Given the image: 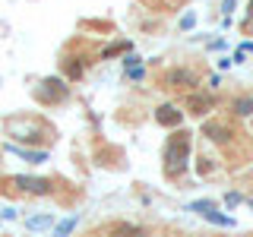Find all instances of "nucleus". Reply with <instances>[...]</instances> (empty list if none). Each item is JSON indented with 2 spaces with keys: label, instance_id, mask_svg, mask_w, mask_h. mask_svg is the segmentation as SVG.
Returning <instances> with one entry per match:
<instances>
[{
  "label": "nucleus",
  "instance_id": "obj_1",
  "mask_svg": "<svg viewBox=\"0 0 253 237\" xmlns=\"http://www.w3.org/2000/svg\"><path fill=\"white\" fill-rule=\"evenodd\" d=\"M187 168H190V133L174 130L162 149V171L168 180H177L187 174Z\"/></svg>",
  "mask_w": 253,
  "mask_h": 237
},
{
  "label": "nucleus",
  "instance_id": "obj_2",
  "mask_svg": "<svg viewBox=\"0 0 253 237\" xmlns=\"http://www.w3.org/2000/svg\"><path fill=\"white\" fill-rule=\"evenodd\" d=\"M162 85L168 92H196V85H200V79H196L193 70H184V67H174L165 73Z\"/></svg>",
  "mask_w": 253,
  "mask_h": 237
},
{
  "label": "nucleus",
  "instance_id": "obj_3",
  "mask_svg": "<svg viewBox=\"0 0 253 237\" xmlns=\"http://www.w3.org/2000/svg\"><path fill=\"white\" fill-rule=\"evenodd\" d=\"M10 184L16 190H22V193L29 196H51L54 193V184L47 177H32V174H16V177H10Z\"/></svg>",
  "mask_w": 253,
  "mask_h": 237
},
{
  "label": "nucleus",
  "instance_id": "obj_4",
  "mask_svg": "<svg viewBox=\"0 0 253 237\" xmlns=\"http://www.w3.org/2000/svg\"><path fill=\"white\" fill-rule=\"evenodd\" d=\"M38 98L44 101V105H54V101H67L70 98V89L63 79H42V85H38Z\"/></svg>",
  "mask_w": 253,
  "mask_h": 237
},
{
  "label": "nucleus",
  "instance_id": "obj_5",
  "mask_svg": "<svg viewBox=\"0 0 253 237\" xmlns=\"http://www.w3.org/2000/svg\"><path fill=\"white\" fill-rule=\"evenodd\" d=\"M155 123L165 126V130H180V123H184V111L177 105H171V101H165V105L155 108Z\"/></svg>",
  "mask_w": 253,
  "mask_h": 237
},
{
  "label": "nucleus",
  "instance_id": "obj_6",
  "mask_svg": "<svg viewBox=\"0 0 253 237\" xmlns=\"http://www.w3.org/2000/svg\"><path fill=\"white\" fill-rule=\"evenodd\" d=\"M215 105H218L215 95H209V92H200V89H196V92H187V111L193 117H206Z\"/></svg>",
  "mask_w": 253,
  "mask_h": 237
},
{
  "label": "nucleus",
  "instance_id": "obj_7",
  "mask_svg": "<svg viewBox=\"0 0 253 237\" xmlns=\"http://www.w3.org/2000/svg\"><path fill=\"white\" fill-rule=\"evenodd\" d=\"M203 136L209 139V142H215V146H228L231 142V126H225V123H218V120H206L203 123Z\"/></svg>",
  "mask_w": 253,
  "mask_h": 237
},
{
  "label": "nucleus",
  "instance_id": "obj_8",
  "mask_svg": "<svg viewBox=\"0 0 253 237\" xmlns=\"http://www.w3.org/2000/svg\"><path fill=\"white\" fill-rule=\"evenodd\" d=\"M108 237H149V231L142 225H133V221H117V225H111Z\"/></svg>",
  "mask_w": 253,
  "mask_h": 237
},
{
  "label": "nucleus",
  "instance_id": "obj_9",
  "mask_svg": "<svg viewBox=\"0 0 253 237\" xmlns=\"http://www.w3.org/2000/svg\"><path fill=\"white\" fill-rule=\"evenodd\" d=\"M10 152H16V155H22L29 164H44L47 161V152L44 149H19V146H6Z\"/></svg>",
  "mask_w": 253,
  "mask_h": 237
},
{
  "label": "nucleus",
  "instance_id": "obj_10",
  "mask_svg": "<svg viewBox=\"0 0 253 237\" xmlns=\"http://www.w3.org/2000/svg\"><path fill=\"white\" fill-rule=\"evenodd\" d=\"M54 225H57V218H54V215H29L26 218V228H29L32 234L47 231V228H54Z\"/></svg>",
  "mask_w": 253,
  "mask_h": 237
},
{
  "label": "nucleus",
  "instance_id": "obj_11",
  "mask_svg": "<svg viewBox=\"0 0 253 237\" xmlns=\"http://www.w3.org/2000/svg\"><path fill=\"white\" fill-rule=\"evenodd\" d=\"M231 111H234V117H250L253 114V95H237L231 101Z\"/></svg>",
  "mask_w": 253,
  "mask_h": 237
},
{
  "label": "nucleus",
  "instance_id": "obj_12",
  "mask_svg": "<svg viewBox=\"0 0 253 237\" xmlns=\"http://www.w3.org/2000/svg\"><path fill=\"white\" fill-rule=\"evenodd\" d=\"M79 221H83V218H79V215H70V218H60V221H57V225H54V237H70V234H73V231H76V225H79Z\"/></svg>",
  "mask_w": 253,
  "mask_h": 237
},
{
  "label": "nucleus",
  "instance_id": "obj_13",
  "mask_svg": "<svg viewBox=\"0 0 253 237\" xmlns=\"http://www.w3.org/2000/svg\"><path fill=\"white\" fill-rule=\"evenodd\" d=\"M212 209H215V202H212V199H193V202H187V212H196V215H209V212Z\"/></svg>",
  "mask_w": 253,
  "mask_h": 237
},
{
  "label": "nucleus",
  "instance_id": "obj_14",
  "mask_svg": "<svg viewBox=\"0 0 253 237\" xmlns=\"http://www.w3.org/2000/svg\"><path fill=\"white\" fill-rule=\"evenodd\" d=\"M206 221H212V225H218V228H234V215H225V212H218V209H212L209 215H206Z\"/></svg>",
  "mask_w": 253,
  "mask_h": 237
},
{
  "label": "nucleus",
  "instance_id": "obj_15",
  "mask_svg": "<svg viewBox=\"0 0 253 237\" xmlns=\"http://www.w3.org/2000/svg\"><path fill=\"white\" fill-rule=\"evenodd\" d=\"M126 51H133V41H114L111 47H105V51H101V57L111 60V57H117V54H126Z\"/></svg>",
  "mask_w": 253,
  "mask_h": 237
},
{
  "label": "nucleus",
  "instance_id": "obj_16",
  "mask_svg": "<svg viewBox=\"0 0 253 237\" xmlns=\"http://www.w3.org/2000/svg\"><path fill=\"white\" fill-rule=\"evenodd\" d=\"M63 70H67L70 79H79L85 73V63H76V57H67V60H63Z\"/></svg>",
  "mask_w": 253,
  "mask_h": 237
},
{
  "label": "nucleus",
  "instance_id": "obj_17",
  "mask_svg": "<svg viewBox=\"0 0 253 237\" xmlns=\"http://www.w3.org/2000/svg\"><path fill=\"white\" fill-rule=\"evenodd\" d=\"M126 79H130V82H142V79H146V63L130 67V70H126Z\"/></svg>",
  "mask_w": 253,
  "mask_h": 237
},
{
  "label": "nucleus",
  "instance_id": "obj_18",
  "mask_svg": "<svg viewBox=\"0 0 253 237\" xmlns=\"http://www.w3.org/2000/svg\"><path fill=\"white\" fill-rule=\"evenodd\" d=\"M241 202H244L241 193H234V190H231V193H225V205H228V209H237Z\"/></svg>",
  "mask_w": 253,
  "mask_h": 237
},
{
  "label": "nucleus",
  "instance_id": "obj_19",
  "mask_svg": "<svg viewBox=\"0 0 253 237\" xmlns=\"http://www.w3.org/2000/svg\"><path fill=\"white\" fill-rule=\"evenodd\" d=\"M193 26H196V13H184V19H180V29L190 32Z\"/></svg>",
  "mask_w": 253,
  "mask_h": 237
},
{
  "label": "nucleus",
  "instance_id": "obj_20",
  "mask_svg": "<svg viewBox=\"0 0 253 237\" xmlns=\"http://www.w3.org/2000/svg\"><path fill=\"white\" fill-rule=\"evenodd\" d=\"M0 218H6V221H13V218H19V212L13 209V205H6V209H0Z\"/></svg>",
  "mask_w": 253,
  "mask_h": 237
},
{
  "label": "nucleus",
  "instance_id": "obj_21",
  "mask_svg": "<svg viewBox=\"0 0 253 237\" xmlns=\"http://www.w3.org/2000/svg\"><path fill=\"white\" fill-rule=\"evenodd\" d=\"M234 6H237V0H221V13H225V16H231Z\"/></svg>",
  "mask_w": 253,
  "mask_h": 237
},
{
  "label": "nucleus",
  "instance_id": "obj_22",
  "mask_svg": "<svg viewBox=\"0 0 253 237\" xmlns=\"http://www.w3.org/2000/svg\"><path fill=\"white\" fill-rule=\"evenodd\" d=\"M225 47V38H215V41H209V51H221Z\"/></svg>",
  "mask_w": 253,
  "mask_h": 237
},
{
  "label": "nucleus",
  "instance_id": "obj_23",
  "mask_svg": "<svg viewBox=\"0 0 253 237\" xmlns=\"http://www.w3.org/2000/svg\"><path fill=\"white\" fill-rule=\"evenodd\" d=\"M228 67H234V60H231V57H221V60H218V70H228Z\"/></svg>",
  "mask_w": 253,
  "mask_h": 237
},
{
  "label": "nucleus",
  "instance_id": "obj_24",
  "mask_svg": "<svg viewBox=\"0 0 253 237\" xmlns=\"http://www.w3.org/2000/svg\"><path fill=\"white\" fill-rule=\"evenodd\" d=\"M218 85H221V76H218V73L209 76V89H218Z\"/></svg>",
  "mask_w": 253,
  "mask_h": 237
},
{
  "label": "nucleus",
  "instance_id": "obj_25",
  "mask_svg": "<svg viewBox=\"0 0 253 237\" xmlns=\"http://www.w3.org/2000/svg\"><path fill=\"white\" fill-rule=\"evenodd\" d=\"M237 51H241V54H253V41H244L241 47H237Z\"/></svg>",
  "mask_w": 253,
  "mask_h": 237
},
{
  "label": "nucleus",
  "instance_id": "obj_26",
  "mask_svg": "<svg viewBox=\"0 0 253 237\" xmlns=\"http://www.w3.org/2000/svg\"><path fill=\"white\" fill-rule=\"evenodd\" d=\"M247 22H253V0H250V6H247Z\"/></svg>",
  "mask_w": 253,
  "mask_h": 237
},
{
  "label": "nucleus",
  "instance_id": "obj_27",
  "mask_svg": "<svg viewBox=\"0 0 253 237\" xmlns=\"http://www.w3.org/2000/svg\"><path fill=\"white\" fill-rule=\"evenodd\" d=\"M247 205H250V209H253V199H247Z\"/></svg>",
  "mask_w": 253,
  "mask_h": 237
},
{
  "label": "nucleus",
  "instance_id": "obj_28",
  "mask_svg": "<svg viewBox=\"0 0 253 237\" xmlns=\"http://www.w3.org/2000/svg\"><path fill=\"white\" fill-rule=\"evenodd\" d=\"M250 26H253V22H250Z\"/></svg>",
  "mask_w": 253,
  "mask_h": 237
}]
</instances>
